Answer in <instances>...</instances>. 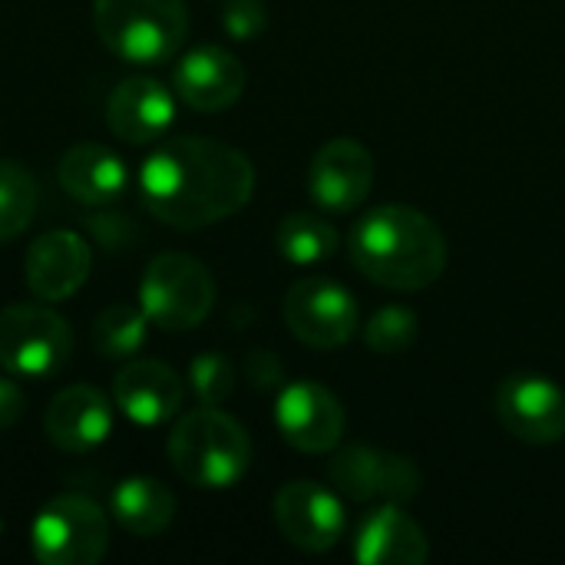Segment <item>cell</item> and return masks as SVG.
Returning <instances> with one entry per match:
<instances>
[{
  "instance_id": "obj_12",
  "label": "cell",
  "mask_w": 565,
  "mask_h": 565,
  "mask_svg": "<svg viewBox=\"0 0 565 565\" xmlns=\"http://www.w3.org/2000/svg\"><path fill=\"white\" fill-rule=\"evenodd\" d=\"M275 424L295 450L328 454L344 437V407L328 387L315 381H298L278 394Z\"/></svg>"
},
{
  "instance_id": "obj_5",
  "label": "cell",
  "mask_w": 565,
  "mask_h": 565,
  "mask_svg": "<svg viewBox=\"0 0 565 565\" xmlns=\"http://www.w3.org/2000/svg\"><path fill=\"white\" fill-rule=\"evenodd\" d=\"M215 305V281L209 268L182 252H162L149 262L139 285V308L149 324L162 331L199 328Z\"/></svg>"
},
{
  "instance_id": "obj_8",
  "label": "cell",
  "mask_w": 565,
  "mask_h": 565,
  "mask_svg": "<svg viewBox=\"0 0 565 565\" xmlns=\"http://www.w3.org/2000/svg\"><path fill=\"white\" fill-rule=\"evenodd\" d=\"M285 321L291 334L318 351L341 348L358 331L354 295L331 278H301L285 295Z\"/></svg>"
},
{
  "instance_id": "obj_2",
  "label": "cell",
  "mask_w": 565,
  "mask_h": 565,
  "mask_svg": "<svg viewBox=\"0 0 565 565\" xmlns=\"http://www.w3.org/2000/svg\"><path fill=\"white\" fill-rule=\"evenodd\" d=\"M351 262L374 285L424 291L447 268V238L420 209L381 205L351 228Z\"/></svg>"
},
{
  "instance_id": "obj_25",
  "label": "cell",
  "mask_w": 565,
  "mask_h": 565,
  "mask_svg": "<svg viewBox=\"0 0 565 565\" xmlns=\"http://www.w3.org/2000/svg\"><path fill=\"white\" fill-rule=\"evenodd\" d=\"M364 338L374 354H384V358L404 354L417 341V315L407 308H384L371 318Z\"/></svg>"
},
{
  "instance_id": "obj_10",
  "label": "cell",
  "mask_w": 565,
  "mask_h": 565,
  "mask_svg": "<svg viewBox=\"0 0 565 565\" xmlns=\"http://www.w3.org/2000/svg\"><path fill=\"white\" fill-rule=\"evenodd\" d=\"M500 424L530 447H550L565 437V391L543 374H513L497 391Z\"/></svg>"
},
{
  "instance_id": "obj_1",
  "label": "cell",
  "mask_w": 565,
  "mask_h": 565,
  "mask_svg": "<svg viewBox=\"0 0 565 565\" xmlns=\"http://www.w3.org/2000/svg\"><path fill=\"white\" fill-rule=\"evenodd\" d=\"M142 205L179 232L209 228L248 205L255 166L222 139L179 136L156 146L139 172Z\"/></svg>"
},
{
  "instance_id": "obj_30",
  "label": "cell",
  "mask_w": 565,
  "mask_h": 565,
  "mask_svg": "<svg viewBox=\"0 0 565 565\" xmlns=\"http://www.w3.org/2000/svg\"><path fill=\"white\" fill-rule=\"evenodd\" d=\"M23 407H26V401H23L20 384L10 377H0V430H10L20 420Z\"/></svg>"
},
{
  "instance_id": "obj_17",
  "label": "cell",
  "mask_w": 565,
  "mask_h": 565,
  "mask_svg": "<svg viewBox=\"0 0 565 565\" xmlns=\"http://www.w3.org/2000/svg\"><path fill=\"white\" fill-rule=\"evenodd\" d=\"M172 119H175V99L152 76H129L106 99L109 129L132 146L159 142L162 132L172 126Z\"/></svg>"
},
{
  "instance_id": "obj_3",
  "label": "cell",
  "mask_w": 565,
  "mask_h": 565,
  "mask_svg": "<svg viewBox=\"0 0 565 565\" xmlns=\"http://www.w3.org/2000/svg\"><path fill=\"white\" fill-rule=\"evenodd\" d=\"M169 463L195 490H228L252 467V440L235 417L202 404L172 427Z\"/></svg>"
},
{
  "instance_id": "obj_19",
  "label": "cell",
  "mask_w": 565,
  "mask_h": 565,
  "mask_svg": "<svg viewBox=\"0 0 565 565\" xmlns=\"http://www.w3.org/2000/svg\"><path fill=\"white\" fill-rule=\"evenodd\" d=\"M43 427H46L50 444L60 447L63 454H86L109 437V427H113L109 401L103 397V391L89 384L63 387L50 401Z\"/></svg>"
},
{
  "instance_id": "obj_13",
  "label": "cell",
  "mask_w": 565,
  "mask_h": 565,
  "mask_svg": "<svg viewBox=\"0 0 565 565\" xmlns=\"http://www.w3.org/2000/svg\"><path fill=\"white\" fill-rule=\"evenodd\" d=\"M374 185V156L358 139L324 142L308 169V192L328 212L358 209Z\"/></svg>"
},
{
  "instance_id": "obj_24",
  "label": "cell",
  "mask_w": 565,
  "mask_h": 565,
  "mask_svg": "<svg viewBox=\"0 0 565 565\" xmlns=\"http://www.w3.org/2000/svg\"><path fill=\"white\" fill-rule=\"evenodd\" d=\"M36 202L40 189L33 175L17 162L0 159V242H13L30 228Z\"/></svg>"
},
{
  "instance_id": "obj_26",
  "label": "cell",
  "mask_w": 565,
  "mask_h": 565,
  "mask_svg": "<svg viewBox=\"0 0 565 565\" xmlns=\"http://www.w3.org/2000/svg\"><path fill=\"white\" fill-rule=\"evenodd\" d=\"M189 381L195 397L205 407H218L232 397L235 391V364L222 354V351H205L192 361L189 367Z\"/></svg>"
},
{
  "instance_id": "obj_11",
  "label": "cell",
  "mask_w": 565,
  "mask_h": 565,
  "mask_svg": "<svg viewBox=\"0 0 565 565\" xmlns=\"http://www.w3.org/2000/svg\"><path fill=\"white\" fill-rule=\"evenodd\" d=\"M275 523H278L281 536L305 553L334 550L348 530V516H344L341 500L311 480H295V483H285L278 490Z\"/></svg>"
},
{
  "instance_id": "obj_7",
  "label": "cell",
  "mask_w": 565,
  "mask_h": 565,
  "mask_svg": "<svg viewBox=\"0 0 565 565\" xmlns=\"http://www.w3.org/2000/svg\"><path fill=\"white\" fill-rule=\"evenodd\" d=\"M30 543L43 565H93L109 550V523L93 500L66 493L36 513Z\"/></svg>"
},
{
  "instance_id": "obj_14",
  "label": "cell",
  "mask_w": 565,
  "mask_h": 565,
  "mask_svg": "<svg viewBox=\"0 0 565 565\" xmlns=\"http://www.w3.org/2000/svg\"><path fill=\"white\" fill-rule=\"evenodd\" d=\"M93 268V252L89 245L66 228L40 235L23 258V278L33 298L40 301H66L83 288Z\"/></svg>"
},
{
  "instance_id": "obj_28",
  "label": "cell",
  "mask_w": 565,
  "mask_h": 565,
  "mask_svg": "<svg viewBox=\"0 0 565 565\" xmlns=\"http://www.w3.org/2000/svg\"><path fill=\"white\" fill-rule=\"evenodd\" d=\"M86 228H89V235H93L103 248H109V252L126 248V245L139 235V232H136V222H132L129 215H119V212L89 215V218H86Z\"/></svg>"
},
{
  "instance_id": "obj_4",
  "label": "cell",
  "mask_w": 565,
  "mask_h": 565,
  "mask_svg": "<svg viewBox=\"0 0 565 565\" xmlns=\"http://www.w3.org/2000/svg\"><path fill=\"white\" fill-rule=\"evenodd\" d=\"M93 23L103 46L136 66L166 63L189 33L182 0H96Z\"/></svg>"
},
{
  "instance_id": "obj_21",
  "label": "cell",
  "mask_w": 565,
  "mask_h": 565,
  "mask_svg": "<svg viewBox=\"0 0 565 565\" xmlns=\"http://www.w3.org/2000/svg\"><path fill=\"white\" fill-rule=\"evenodd\" d=\"M113 513L132 536H159L175 520V497L166 483L149 477L122 480L113 490Z\"/></svg>"
},
{
  "instance_id": "obj_29",
  "label": "cell",
  "mask_w": 565,
  "mask_h": 565,
  "mask_svg": "<svg viewBox=\"0 0 565 565\" xmlns=\"http://www.w3.org/2000/svg\"><path fill=\"white\" fill-rule=\"evenodd\" d=\"M245 377L258 387V391H271L281 384L285 371H281V361L271 354V351H252L245 358Z\"/></svg>"
},
{
  "instance_id": "obj_16",
  "label": "cell",
  "mask_w": 565,
  "mask_h": 565,
  "mask_svg": "<svg viewBox=\"0 0 565 565\" xmlns=\"http://www.w3.org/2000/svg\"><path fill=\"white\" fill-rule=\"evenodd\" d=\"M172 83L185 106L199 113H222L238 103L245 89V66L222 46H199L182 56Z\"/></svg>"
},
{
  "instance_id": "obj_20",
  "label": "cell",
  "mask_w": 565,
  "mask_h": 565,
  "mask_svg": "<svg viewBox=\"0 0 565 565\" xmlns=\"http://www.w3.org/2000/svg\"><path fill=\"white\" fill-rule=\"evenodd\" d=\"M60 185L70 199L83 205H106L116 202L126 192V166L122 159L99 146V142H76L63 152L60 159Z\"/></svg>"
},
{
  "instance_id": "obj_9",
  "label": "cell",
  "mask_w": 565,
  "mask_h": 565,
  "mask_svg": "<svg viewBox=\"0 0 565 565\" xmlns=\"http://www.w3.org/2000/svg\"><path fill=\"white\" fill-rule=\"evenodd\" d=\"M328 477L348 500L358 503H411L424 487V477L411 457L374 447H348L334 454L328 463Z\"/></svg>"
},
{
  "instance_id": "obj_18",
  "label": "cell",
  "mask_w": 565,
  "mask_h": 565,
  "mask_svg": "<svg viewBox=\"0 0 565 565\" xmlns=\"http://www.w3.org/2000/svg\"><path fill=\"white\" fill-rule=\"evenodd\" d=\"M430 556L427 533L397 503L371 510L354 530V559L364 565H420Z\"/></svg>"
},
{
  "instance_id": "obj_22",
  "label": "cell",
  "mask_w": 565,
  "mask_h": 565,
  "mask_svg": "<svg viewBox=\"0 0 565 565\" xmlns=\"http://www.w3.org/2000/svg\"><path fill=\"white\" fill-rule=\"evenodd\" d=\"M275 245L295 265H318V262H324V258L334 255L338 232L321 215L295 212V215H285L281 218V225L275 232Z\"/></svg>"
},
{
  "instance_id": "obj_23",
  "label": "cell",
  "mask_w": 565,
  "mask_h": 565,
  "mask_svg": "<svg viewBox=\"0 0 565 565\" xmlns=\"http://www.w3.org/2000/svg\"><path fill=\"white\" fill-rule=\"evenodd\" d=\"M146 324H149V318L142 308H132L126 301L109 305L93 324L96 354L106 361H129L146 344Z\"/></svg>"
},
{
  "instance_id": "obj_27",
  "label": "cell",
  "mask_w": 565,
  "mask_h": 565,
  "mask_svg": "<svg viewBox=\"0 0 565 565\" xmlns=\"http://www.w3.org/2000/svg\"><path fill=\"white\" fill-rule=\"evenodd\" d=\"M222 26L235 40H255L268 26V10L262 0H228L222 10Z\"/></svg>"
},
{
  "instance_id": "obj_15",
  "label": "cell",
  "mask_w": 565,
  "mask_h": 565,
  "mask_svg": "<svg viewBox=\"0 0 565 565\" xmlns=\"http://www.w3.org/2000/svg\"><path fill=\"white\" fill-rule=\"evenodd\" d=\"M113 397H116V407L129 420H136L139 427H156V424L172 420L182 411L185 387H182V377L169 364L139 358V361H129L116 374Z\"/></svg>"
},
{
  "instance_id": "obj_6",
  "label": "cell",
  "mask_w": 565,
  "mask_h": 565,
  "mask_svg": "<svg viewBox=\"0 0 565 565\" xmlns=\"http://www.w3.org/2000/svg\"><path fill=\"white\" fill-rule=\"evenodd\" d=\"M70 324L46 305H10L0 311V364L13 377L43 381L66 367Z\"/></svg>"
}]
</instances>
